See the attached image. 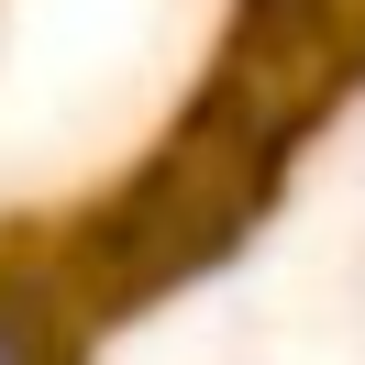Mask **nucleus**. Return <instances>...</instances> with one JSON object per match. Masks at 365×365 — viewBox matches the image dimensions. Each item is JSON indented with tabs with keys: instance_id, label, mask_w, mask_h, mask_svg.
Returning <instances> with one entry per match:
<instances>
[{
	"instance_id": "2",
	"label": "nucleus",
	"mask_w": 365,
	"mask_h": 365,
	"mask_svg": "<svg viewBox=\"0 0 365 365\" xmlns=\"http://www.w3.org/2000/svg\"><path fill=\"white\" fill-rule=\"evenodd\" d=\"M354 78H365V0H244L200 111L255 133V144H277V155H299V133Z\"/></svg>"
},
{
	"instance_id": "1",
	"label": "nucleus",
	"mask_w": 365,
	"mask_h": 365,
	"mask_svg": "<svg viewBox=\"0 0 365 365\" xmlns=\"http://www.w3.org/2000/svg\"><path fill=\"white\" fill-rule=\"evenodd\" d=\"M277 178H288L277 144H255V133H232V122L188 111L178 133L155 144V166L78 232V277H89V299H100V310H133V299L188 288L200 266H222V255L266 222Z\"/></svg>"
}]
</instances>
